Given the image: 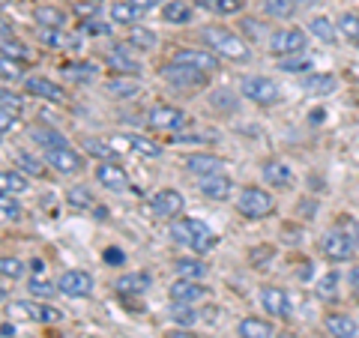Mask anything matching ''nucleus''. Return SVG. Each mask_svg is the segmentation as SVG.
<instances>
[{
  "mask_svg": "<svg viewBox=\"0 0 359 338\" xmlns=\"http://www.w3.org/2000/svg\"><path fill=\"white\" fill-rule=\"evenodd\" d=\"M201 39H204V45H207L212 54H219V58H224V60L243 63V60L252 58V48H249V45H245L231 27L210 25V27L201 30Z\"/></svg>",
  "mask_w": 359,
  "mask_h": 338,
  "instance_id": "1",
  "label": "nucleus"
},
{
  "mask_svg": "<svg viewBox=\"0 0 359 338\" xmlns=\"http://www.w3.org/2000/svg\"><path fill=\"white\" fill-rule=\"evenodd\" d=\"M171 236L180 245H189V249L198 252V255L210 252L212 245L219 243L216 234H212L201 219H174L171 222Z\"/></svg>",
  "mask_w": 359,
  "mask_h": 338,
  "instance_id": "2",
  "label": "nucleus"
},
{
  "mask_svg": "<svg viewBox=\"0 0 359 338\" xmlns=\"http://www.w3.org/2000/svg\"><path fill=\"white\" fill-rule=\"evenodd\" d=\"M237 210L245 219H264L276 210V198L261 186H245L237 195Z\"/></svg>",
  "mask_w": 359,
  "mask_h": 338,
  "instance_id": "3",
  "label": "nucleus"
},
{
  "mask_svg": "<svg viewBox=\"0 0 359 338\" xmlns=\"http://www.w3.org/2000/svg\"><path fill=\"white\" fill-rule=\"evenodd\" d=\"M240 90L255 105H276L278 99H282V90L276 87V81H269L266 75H243Z\"/></svg>",
  "mask_w": 359,
  "mask_h": 338,
  "instance_id": "4",
  "label": "nucleus"
},
{
  "mask_svg": "<svg viewBox=\"0 0 359 338\" xmlns=\"http://www.w3.org/2000/svg\"><path fill=\"white\" fill-rule=\"evenodd\" d=\"M320 255L323 257H330V261H347V257H353V252H356V240L347 231H341V228H335V231H327L320 236Z\"/></svg>",
  "mask_w": 359,
  "mask_h": 338,
  "instance_id": "5",
  "label": "nucleus"
},
{
  "mask_svg": "<svg viewBox=\"0 0 359 338\" xmlns=\"http://www.w3.org/2000/svg\"><path fill=\"white\" fill-rule=\"evenodd\" d=\"M306 30L299 27H285L273 33V39H269V51H273V58H294V54H302L306 51Z\"/></svg>",
  "mask_w": 359,
  "mask_h": 338,
  "instance_id": "6",
  "label": "nucleus"
},
{
  "mask_svg": "<svg viewBox=\"0 0 359 338\" xmlns=\"http://www.w3.org/2000/svg\"><path fill=\"white\" fill-rule=\"evenodd\" d=\"M171 60H174V63H180V66H189V69H195V72H201V75H212V72H219V60H216V54H212V51L177 48Z\"/></svg>",
  "mask_w": 359,
  "mask_h": 338,
  "instance_id": "7",
  "label": "nucleus"
},
{
  "mask_svg": "<svg viewBox=\"0 0 359 338\" xmlns=\"http://www.w3.org/2000/svg\"><path fill=\"white\" fill-rule=\"evenodd\" d=\"M147 126L159 132H177L186 126V114L174 105H153L147 111Z\"/></svg>",
  "mask_w": 359,
  "mask_h": 338,
  "instance_id": "8",
  "label": "nucleus"
},
{
  "mask_svg": "<svg viewBox=\"0 0 359 338\" xmlns=\"http://www.w3.org/2000/svg\"><path fill=\"white\" fill-rule=\"evenodd\" d=\"M183 168L189 174L207 180V177H216V174L224 171V159L222 156H212V153H192V156L183 159Z\"/></svg>",
  "mask_w": 359,
  "mask_h": 338,
  "instance_id": "9",
  "label": "nucleus"
},
{
  "mask_svg": "<svg viewBox=\"0 0 359 338\" xmlns=\"http://www.w3.org/2000/svg\"><path fill=\"white\" fill-rule=\"evenodd\" d=\"M159 75L165 78L168 84H174V87H201V84H207V78L210 75H201L195 69H189V66H180V63H165Z\"/></svg>",
  "mask_w": 359,
  "mask_h": 338,
  "instance_id": "10",
  "label": "nucleus"
},
{
  "mask_svg": "<svg viewBox=\"0 0 359 338\" xmlns=\"http://www.w3.org/2000/svg\"><path fill=\"white\" fill-rule=\"evenodd\" d=\"M183 195H180L177 189H162V191H156L153 195V201H150V207H153V212L159 219H174V216H180L183 212Z\"/></svg>",
  "mask_w": 359,
  "mask_h": 338,
  "instance_id": "11",
  "label": "nucleus"
},
{
  "mask_svg": "<svg viewBox=\"0 0 359 338\" xmlns=\"http://www.w3.org/2000/svg\"><path fill=\"white\" fill-rule=\"evenodd\" d=\"M57 290L66 297H87L93 290V278L81 269H66V273L57 278Z\"/></svg>",
  "mask_w": 359,
  "mask_h": 338,
  "instance_id": "12",
  "label": "nucleus"
},
{
  "mask_svg": "<svg viewBox=\"0 0 359 338\" xmlns=\"http://www.w3.org/2000/svg\"><path fill=\"white\" fill-rule=\"evenodd\" d=\"M174 306H192V302H201L207 297V288H201L198 281H189V278H177L171 290H168Z\"/></svg>",
  "mask_w": 359,
  "mask_h": 338,
  "instance_id": "13",
  "label": "nucleus"
},
{
  "mask_svg": "<svg viewBox=\"0 0 359 338\" xmlns=\"http://www.w3.org/2000/svg\"><path fill=\"white\" fill-rule=\"evenodd\" d=\"M45 162H48L54 171L60 174H78L84 168V159L78 156L72 147H60V150H48L45 153Z\"/></svg>",
  "mask_w": 359,
  "mask_h": 338,
  "instance_id": "14",
  "label": "nucleus"
},
{
  "mask_svg": "<svg viewBox=\"0 0 359 338\" xmlns=\"http://www.w3.org/2000/svg\"><path fill=\"white\" fill-rule=\"evenodd\" d=\"M96 183L105 186L108 191H126L129 189V177L117 162H102L96 168Z\"/></svg>",
  "mask_w": 359,
  "mask_h": 338,
  "instance_id": "15",
  "label": "nucleus"
},
{
  "mask_svg": "<svg viewBox=\"0 0 359 338\" xmlns=\"http://www.w3.org/2000/svg\"><path fill=\"white\" fill-rule=\"evenodd\" d=\"M13 311L27 314L30 320H39V323H54V320H60V318H63V311H60V309H54V306H45V302H33V299L15 302V306H13Z\"/></svg>",
  "mask_w": 359,
  "mask_h": 338,
  "instance_id": "16",
  "label": "nucleus"
},
{
  "mask_svg": "<svg viewBox=\"0 0 359 338\" xmlns=\"http://www.w3.org/2000/svg\"><path fill=\"white\" fill-rule=\"evenodd\" d=\"M25 90L30 96H36V99H48V102H63L66 93H63V87L60 84H54L48 81V78H25Z\"/></svg>",
  "mask_w": 359,
  "mask_h": 338,
  "instance_id": "17",
  "label": "nucleus"
},
{
  "mask_svg": "<svg viewBox=\"0 0 359 338\" xmlns=\"http://www.w3.org/2000/svg\"><path fill=\"white\" fill-rule=\"evenodd\" d=\"M261 306L266 309V314H276V318H290V299L282 288H264L261 290Z\"/></svg>",
  "mask_w": 359,
  "mask_h": 338,
  "instance_id": "18",
  "label": "nucleus"
},
{
  "mask_svg": "<svg viewBox=\"0 0 359 338\" xmlns=\"http://www.w3.org/2000/svg\"><path fill=\"white\" fill-rule=\"evenodd\" d=\"M108 66L117 72H126V75H138L141 66L138 60H132V51L126 48V45H114V48L108 51Z\"/></svg>",
  "mask_w": 359,
  "mask_h": 338,
  "instance_id": "19",
  "label": "nucleus"
},
{
  "mask_svg": "<svg viewBox=\"0 0 359 338\" xmlns=\"http://www.w3.org/2000/svg\"><path fill=\"white\" fill-rule=\"evenodd\" d=\"M30 138L36 141L45 153H48V150H60V147H69V141H66L63 135L57 129H51V126H33L30 129Z\"/></svg>",
  "mask_w": 359,
  "mask_h": 338,
  "instance_id": "20",
  "label": "nucleus"
},
{
  "mask_svg": "<svg viewBox=\"0 0 359 338\" xmlns=\"http://www.w3.org/2000/svg\"><path fill=\"white\" fill-rule=\"evenodd\" d=\"M231 177H224V174H216V177H207V180H201V195L210 198V201H224L231 195Z\"/></svg>",
  "mask_w": 359,
  "mask_h": 338,
  "instance_id": "21",
  "label": "nucleus"
},
{
  "mask_svg": "<svg viewBox=\"0 0 359 338\" xmlns=\"http://www.w3.org/2000/svg\"><path fill=\"white\" fill-rule=\"evenodd\" d=\"M327 332L332 338H356V320L351 318V314H341V311H335V314H327Z\"/></svg>",
  "mask_w": 359,
  "mask_h": 338,
  "instance_id": "22",
  "label": "nucleus"
},
{
  "mask_svg": "<svg viewBox=\"0 0 359 338\" xmlns=\"http://www.w3.org/2000/svg\"><path fill=\"white\" fill-rule=\"evenodd\" d=\"M264 180L269 186H276V189H282V186H290L294 183V171L285 165V162H276V159H269V162H264Z\"/></svg>",
  "mask_w": 359,
  "mask_h": 338,
  "instance_id": "23",
  "label": "nucleus"
},
{
  "mask_svg": "<svg viewBox=\"0 0 359 338\" xmlns=\"http://www.w3.org/2000/svg\"><path fill=\"white\" fill-rule=\"evenodd\" d=\"M240 338H273V323L261 318H243L237 326Z\"/></svg>",
  "mask_w": 359,
  "mask_h": 338,
  "instance_id": "24",
  "label": "nucleus"
},
{
  "mask_svg": "<svg viewBox=\"0 0 359 338\" xmlns=\"http://www.w3.org/2000/svg\"><path fill=\"white\" fill-rule=\"evenodd\" d=\"M114 288L120 294H144V290H150V276L147 273H126L114 281Z\"/></svg>",
  "mask_w": 359,
  "mask_h": 338,
  "instance_id": "25",
  "label": "nucleus"
},
{
  "mask_svg": "<svg viewBox=\"0 0 359 338\" xmlns=\"http://www.w3.org/2000/svg\"><path fill=\"white\" fill-rule=\"evenodd\" d=\"M33 18H36V25L42 30H63V25H66V15L57 6H36Z\"/></svg>",
  "mask_w": 359,
  "mask_h": 338,
  "instance_id": "26",
  "label": "nucleus"
},
{
  "mask_svg": "<svg viewBox=\"0 0 359 338\" xmlns=\"http://www.w3.org/2000/svg\"><path fill=\"white\" fill-rule=\"evenodd\" d=\"M162 18L174 21V25H186V21H192V4H186V0H168L162 6Z\"/></svg>",
  "mask_w": 359,
  "mask_h": 338,
  "instance_id": "27",
  "label": "nucleus"
},
{
  "mask_svg": "<svg viewBox=\"0 0 359 338\" xmlns=\"http://www.w3.org/2000/svg\"><path fill=\"white\" fill-rule=\"evenodd\" d=\"M0 189L4 195H21L27 189V177L18 171V168H9V171H0Z\"/></svg>",
  "mask_w": 359,
  "mask_h": 338,
  "instance_id": "28",
  "label": "nucleus"
},
{
  "mask_svg": "<svg viewBox=\"0 0 359 338\" xmlns=\"http://www.w3.org/2000/svg\"><path fill=\"white\" fill-rule=\"evenodd\" d=\"M174 266H177V276L180 278H189V281H198V278L207 276V264L198 261V257H180Z\"/></svg>",
  "mask_w": 359,
  "mask_h": 338,
  "instance_id": "29",
  "label": "nucleus"
},
{
  "mask_svg": "<svg viewBox=\"0 0 359 338\" xmlns=\"http://www.w3.org/2000/svg\"><path fill=\"white\" fill-rule=\"evenodd\" d=\"M144 13L135 4H129V0H117V4H111V18L117 21V25H135Z\"/></svg>",
  "mask_w": 359,
  "mask_h": 338,
  "instance_id": "30",
  "label": "nucleus"
},
{
  "mask_svg": "<svg viewBox=\"0 0 359 338\" xmlns=\"http://www.w3.org/2000/svg\"><path fill=\"white\" fill-rule=\"evenodd\" d=\"M195 4L201 9H207V13H216V15H237L245 6L243 0H195Z\"/></svg>",
  "mask_w": 359,
  "mask_h": 338,
  "instance_id": "31",
  "label": "nucleus"
},
{
  "mask_svg": "<svg viewBox=\"0 0 359 338\" xmlns=\"http://www.w3.org/2000/svg\"><path fill=\"white\" fill-rule=\"evenodd\" d=\"M126 144H129V147L138 153V156H144V159H156V156L162 153L159 144H153L150 138H144V135H126Z\"/></svg>",
  "mask_w": 359,
  "mask_h": 338,
  "instance_id": "32",
  "label": "nucleus"
},
{
  "mask_svg": "<svg viewBox=\"0 0 359 338\" xmlns=\"http://www.w3.org/2000/svg\"><path fill=\"white\" fill-rule=\"evenodd\" d=\"M339 87V81H335V75H330V72H323V75H309L306 78V90L309 93H332V90Z\"/></svg>",
  "mask_w": 359,
  "mask_h": 338,
  "instance_id": "33",
  "label": "nucleus"
},
{
  "mask_svg": "<svg viewBox=\"0 0 359 338\" xmlns=\"http://www.w3.org/2000/svg\"><path fill=\"white\" fill-rule=\"evenodd\" d=\"M129 45H132V51L135 48H138V51H150L156 45V33L147 30V27H132L129 30Z\"/></svg>",
  "mask_w": 359,
  "mask_h": 338,
  "instance_id": "34",
  "label": "nucleus"
},
{
  "mask_svg": "<svg viewBox=\"0 0 359 338\" xmlns=\"http://www.w3.org/2000/svg\"><path fill=\"white\" fill-rule=\"evenodd\" d=\"M264 13L273 18H290L297 13V4L294 0H264Z\"/></svg>",
  "mask_w": 359,
  "mask_h": 338,
  "instance_id": "35",
  "label": "nucleus"
},
{
  "mask_svg": "<svg viewBox=\"0 0 359 338\" xmlns=\"http://www.w3.org/2000/svg\"><path fill=\"white\" fill-rule=\"evenodd\" d=\"M339 33H341V36H344L347 42L359 45V15L344 13V15L339 18Z\"/></svg>",
  "mask_w": 359,
  "mask_h": 338,
  "instance_id": "36",
  "label": "nucleus"
},
{
  "mask_svg": "<svg viewBox=\"0 0 359 338\" xmlns=\"http://www.w3.org/2000/svg\"><path fill=\"white\" fill-rule=\"evenodd\" d=\"M318 297L323 302H332V299H339V273H327L320 278V285H318Z\"/></svg>",
  "mask_w": 359,
  "mask_h": 338,
  "instance_id": "37",
  "label": "nucleus"
},
{
  "mask_svg": "<svg viewBox=\"0 0 359 338\" xmlns=\"http://www.w3.org/2000/svg\"><path fill=\"white\" fill-rule=\"evenodd\" d=\"M311 33H314V36H318V39H323V42H335V27H332V21L330 18H311Z\"/></svg>",
  "mask_w": 359,
  "mask_h": 338,
  "instance_id": "38",
  "label": "nucleus"
},
{
  "mask_svg": "<svg viewBox=\"0 0 359 338\" xmlns=\"http://www.w3.org/2000/svg\"><path fill=\"white\" fill-rule=\"evenodd\" d=\"M282 69L285 72H309L311 69V54H294V58H285L282 60Z\"/></svg>",
  "mask_w": 359,
  "mask_h": 338,
  "instance_id": "39",
  "label": "nucleus"
},
{
  "mask_svg": "<svg viewBox=\"0 0 359 338\" xmlns=\"http://www.w3.org/2000/svg\"><path fill=\"white\" fill-rule=\"evenodd\" d=\"M15 168L18 171H25V174H33V177L42 174V162L36 159V156H30V153H18L15 156Z\"/></svg>",
  "mask_w": 359,
  "mask_h": 338,
  "instance_id": "40",
  "label": "nucleus"
},
{
  "mask_svg": "<svg viewBox=\"0 0 359 338\" xmlns=\"http://www.w3.org/2000/svg\"><path fill=\"white\" fill-rule=\"evenodd\" d=\"M0 212H4L6 222H18L21 219V207L13 195H0Z\"/></svg>",
  "mask_w": 359,
  "mask_h": 338,
  "instance_id": "41",
  "label": "nucleus"
},
{
  "mask_svg": "<svg viewBox=\"0 0 359 338\" xmlns=\"http://www.w3.org/2000/svg\"><path fill=\"white\" fill-rule=\"evenodd\" d=\"M84 147H87V153H93V156H99V159H105V162H111L117 156V150L105 147V144L96 141V138H84Z\"/></svg>",
  "mask_w": 359,
  "mask_h": 338,
  "instance_id": "42",
  "label": "nucleus"
},
{
  "mask_svg": "<svg viewBox=\"0 0 359 338\" xmlns=\"http://www.w3.org/2000/svg\"><path fill=\"white\" fill-rule=\"evenodd\" d=\"M210 102H212V108H219V111H237V102H233L231 90H216Z\"/></svg>",
  "mask_w": 359,
  "mask_h": 338,
  "instance_id": "43",
  "label": "nucleus"
},
{
  "mask_svg": "<svg viewBox=\"0 0 359 338\" xmlns=\"http://www.w3.org/2000/svg\"><path fill=\"white\" fill-rule=\"evenodd\" d=\"M69 204L75 207V210H87V207H93V198H90V191L84 189V186H75V189H69Z\"/></svg>",
  "mask_w": 359,
  "mask_h": 338,
  "instance_id": "44",
  "label": "nucleus"
},
{
  "mask_svg": "<svg viewBox=\"0 0 359 338\" xmlns=\"http://www.w3.org/2000/svg\"><path fill=\"white\" fill-rule=\"evenodd\" d=\"M0 273H4V278H18L21 273H25V266H21V261L18 257H4V261H0Z\"/></svg>",
  "mask_w": 359,
  "mask_h": 338,
  "instance_id": "45",
  "label": "nucleus"
},
{
  "mask_svg": "<svg viewBox=\"0 0 359 338\" xmlns=\"http://www.w3.org/2000/svg\"><path fill=\"white\" fill-rule=\"evenodd\" d=\"M0 108H4L6 114H15V117H18V111H21V99L13 93V90H4V93H0Z\"/></svg>",
  "mask_w": 359,
  "mask_h": 338,
  "instance_id": "46",
  "label": "nucleus"
},
{
  "mask_svg": "<svg viewBox=\"0 0 359 338\" xmlns=\"http://www.w3.org/2000/svg\"><path fill=\"white\" fill-rule=\"evenodd\" d=\"M4 58L6 60H25L27 58V48H25V45H21V42H13V39H4Z\"/></svg>",
  "mask_w": 359,
  "mask_h": 338,
  "instance_id": "47",
  "label": "nucleus"
},
{
  "mask_svg": "<svg viewBox=\"0 0 359 338\" xmlns=\"http://www.w3.org/2000/svg\"><path fill=\"white\" fill-rule=\"evenodd\" d=\"M108 93H114V96H132V93H138V84L132 81H111L108 84Z\"/></svg>",
  "mask_w": 359,
  "mask_h": 338,
  "instance_id": "48",
  "label": "nucleus"
},
{
  "mask_svg": "<svg viewBox=\"0 0 359 338\" xmlns=\"http://www.w3.org/2000/svg\"><path fill=\"white\" fill-rule=\"evenodd\" d=\"M42 42L45 45H54V48H60V45H69V36H66L63 30H42Z\"/></svg>",
  "mask_w": 359,
  "mask_h": 338,
  "instance_id": "49",
  "label": "nucleus"
},
{
  "mask_svg": "<svg viewBox=\"0 0 359 338\" xmlns=\"http://www.w3.org/2000/svg\"><path fill=\"white\" fill-rule=\"evenodd\" d=\"M171 318H174L177 323H183V326H189V323H195V320H198V318H195V311L189 309V306H174Z\"/></svg>",
  "mask_w": 359,
  "mask_h": 338,
  "instance_id": "50",
  "label": "nucleus"
},
{
  "mask_svg": "<svg viewBox=\"0 0 359 338\" xmlns=\"http://www.w3.org/2000/svg\"><path fill=\"white\" fill-rule=\"evenodd\" d=\"M30 290H33V297H51V294H60L57 285H48V281H36V278L30 281Z\"/></svg>",
  "mask_w": 359,
  "mask_h": 338,
  "instance_id": "51",
  "label": "nucleus"
},
{
  "mask_svg": "<svg viewBox=\"0 0 359 338\" xmlns=\"http://www.w3.org/2000/svg\"><path fill=\"white\" fill-rule=\"evenodd\" d=\"M81 30L93 33V36H111V27H108V25H102V21H84Z\"/></svg>",
  "mask_w": 359,
  "mask_h": 338,
  "instance_id": "52",
  "label": "nucleus"
},
{
  "mask_svg": "<svg viewBox=\"0 0 359 338\" xmlns=\"http://www.w3.org/2000/svg\"><path fill=\"white\" fill-rule=\"evenodd\" d=\"M96 4H90V0H81V4H75V15L78 18H90V15H96Z\"/></svg>",
  "mask_w": 359,
  "mask_h": 338,
  "instance_id": "53",
  "label": "nucleus"
},
{
  "mask_svg": "<svg viewBox=\"0 0 359 338\" xmlns=\"http://www.w3.org/2000/svg\"><path fill=\"white\" fill-rule=\"evenodd\" d=\"M123 261H126V255H123L120 249H108V252H105V264H114V266H123Z\"/></svg>",
  "mask_w": 359,
  "mask_h": 338,
  "instance_id": "54",
  "label": "nucleus"
},
{
  "mask_svg": "<svg viewBox=\"0 0 359 338\" xmlns=\"http://www.w3.org/2000/svg\"><path fill=\"white\" fill-rule=\"evenodd\" d=\"M13 126H15V114H6V111H4V114H0V132L6 135Z\"/></svg>",
  "mask_w": 359,
  "mask_h": 338,
  "instance_id": "55",
  "label": "nucleus"
},
{
  "mask_svg": "<svg viewBox=\"0 0 359 338\" xmlns=\"http://www.w3.org/2000/svg\"><path fill=\"white\" fill-rule=\"evenodd\" d=\"M0 66H4V78H6V81H9V78H18V66H15V63H9V60L4 58V63H0Z\"/></svg>",
  "mask_w": 359,
  "mask_h": 338,
  "instance_id": "56",
  "label": "nucleus"
},
{
  "mask_svg": "<svg viewBox=\"0 0 359 338\" xmlns=\"http://www.w3.org/2000/svg\"><path fill=\"white\" fill-rule=\"evenodd\" d=\"M129 4H135L141 13H147V9H153L156 4H162V0H129Z\"/></svg>",
  "mask_w": 359,
  "mask_h": 338,
  "instance_id": "57",
  "label": "nucleus"
},
{
  "mask_svg": "<svg viewBox=\"0 0 359 338\" xmlns=\"http://www.w3.org/2000/svg\"><path fill=\"white\" fill-rule=\"evenodd\" d=\"M165 338H198L195 332H186V330H174V332H168Z\"/></svg>",
  "mask_w": 359,
  "mask_h": 338,
  "instance_id": "58",
  "label": "nucleus"
},
{
  "mask_svg": "<svg viewBox=\"0 0 359 338\" xmlns=\"http://www.w3.org/2000/svg\"><path fill=\"white\" fill-rule=\"evenodd\" d=\"M351 285H353L356 297H359V266H353V269H351Z\"/></svg>",
  "mask_w": 359,
  "mask_h": 338,
  "instance_id": "59",
  "label": "nucleus"
},
{
  "mask_svg": "<svg viewBox=\"0 0 359 338\" xmlns=\"http://www.w3.org/2000/svg\"><path fill=\"white\" fill-rule=\"evenodd\" d=\"M15 335V326L13 323H4V338H13Z\"/></svg>",
  "mask_w": 359,
  "mask_h": 338,
  "instance_id": "60",
  "label": "nucleus"
},
{
  "mask_svg": "<svg viewBox=\"0 0 359 338\" xmlns=\"http://www.w3.org/2000/svg\"><path fill=\"white\" fill-rule=\"evenodd\" d=\"M30 269H33V273H42L45 264H42V261H33V264H30Z\"/></svg>",
  "mask_w": 359,
  "mask_h": 338,
  "instance_id": "61",
  "label": "nucleus"
},
{
  "mask_svg": "<svg viewBox=\"0 0 359 338\" xmlns=\"http://www.w3.org/2000/svg\"><path fill=\"white\" fill-rule=\"evenodd\" d=\"M294 4H299V6H314L318 0H294Z\"/></svg>",
  "mask_w": 359,
  "mask_h": 338,
  "instance_id": "62",
  "label": "nucleus"
}]
</instances>
